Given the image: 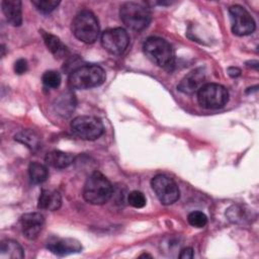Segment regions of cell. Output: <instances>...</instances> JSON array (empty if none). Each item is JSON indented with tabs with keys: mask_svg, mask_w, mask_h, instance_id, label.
I'll return each mask as SVG.
<instances>
[{
	"mask_svg": "<svg viewBox=\"0 0 259 259\" xmlns=\"http://www.w3.org/2000/svg\"><path fill=\"white\" fill-rule=\"evenodd\" d=\"M112 195L110 181L100 172H93L86 180L83 187V197L91 204H104Z\"/></svg>",
	"mask_w": 259,
	"mask_h": 259,
	"instance_id": "6da1fadb",
	"label": "cell"
},
{
	"mask_svg": "<svg viewBox=\"0 0 259 259\" xmlns=\"http://www.w3.org/2000/svg\"><path fill=\"white\" fill-rule=\"evenodd\" d=\"M105 78V72L100 66L85 65L71 72L68 84L71 89H89L100 86Z\"/></svg>",
	"mask_w": 259,
	"mask_h": 259,
	"instance_id": "7a4b0ae2",
	"label": "cell"
},
{
	"mask_svg": "<svg viewBox=\"0 0 259 259\" xmlns=\"http://www.w3.org/2000/svg\"><path fill=\"white\" fill-rule=\"evenodd\" d=\"M143 49L148 59L157 66L168 70L174 66L175 56L173 49L164 38L151 36L146 39Z\"/></svg>",
	"mask_w": 259,
	"mask_h": 259,
	"instance_id": "3957f363",
	"label": "cell"
},
{
	"mask_svg": "<svg viewBox=\"0 0 259 259\" xmlns=\"http://www.w3.org/2000/svg\"><path fill=\"white\" fill-rule=\"evenodd\" d=\"M119 16L125 26L137 31L146 28L151 21L150 9L141 2L123 3L119 10Z\"/></svg>",
	"mask_w": 259,
	"mask_h": 259,
	"instance_id": "277c9868",
	"label": "cell"
},
{
	"mask_svg": "<svg viewBox=\"0 0 259 259\" xmlns=\"http://www.w3.org/2000/svg\"><path fill=\"white\" fill-rule=\"evenodd\" d=\"M72 32L81 41L94 42L99 34V24L96 16L89 10L80 11L72 21Z\"/></svg>",
	"mask_w": 259,
	"mask_h": 259,
	"instance_id": "5b68a950",
	"label": "cell"
},
{
	"mask_svg": "<svg viewBox=\"0 0 259 259\" xmlns=\"http://www.w3.org/2000/svg\"><path fill=\"white\" fill-rule=\"evenodd\" d=\"M197 100L203 108H222L229 100V92L223 85L206 83L197 91Z\"/></svg>",
	"mask_w": 259,
	"mask_h": 259,
	"instance_id": "8992f818",
	"label": "cell"
},
{
	"mask_svg": "<svg viewBox=\"0 0 259 259\" xmlns=\"http://www.w3.org/2000/svg\"><path fill=\"white\" fill-rule=\"evenodd\" d=\"M72 132L79 138L87 141L98 139L104 132L101 120L91 115H80L71 122Z\"/></svg>",
	"mask_w": 259,
	"mask_h": 259,
	"instance_id": "52a82bcc",
	"label": "cell"
},
{
	"mask_svg": "<svg viewBox=\"0 0 259 259\" xmlns=\"http://www.w3.org/2000/svg\"><path fill=\"white\" fill-rule=\"evenodd\" d=\"M151 185L158 199L163 204L169 205L178 200L179 188L172 178L163 174H159L153 177Z\"/></svg>",
	"mask_w": 259,
	"mask_h": 259,
	"instance_id": "ba28073f",
	"label": "cell"
},
{
	"mask_svg": "<svg viewBox=\"0 0 259 259\" xmlns=\"http://www.w3.org/2000/svg\"><path fill=\"white\" fill-rule=\"evenodd\" d=\"M130 44V36L121 27L109 28L101 35L102 47L112 55H121Z\"/></svg>",
	"mask_w": 259,
	"mask_h": 259,
	"instance_id": "9c48e42d",
	"label": "cell"
},
{
	"mask_svg": "<svg viewBox=\"0 0 259 259\" xmlns=\"http://www.w3.org/2000/svg\"><path fill=\"white\" fill-rule=\"evenodd\" d=\"M232 22V30L237 35H248L255 30V21L250 13L240 5H233L229 8Z\"/></svg>",
	"mask_w": 259,
	"mask_h": 259,
	"instance_id": "30bf717a",
	"label": "cell"
},
{
	"mask_svg": "<svg viewBox=\"0 0 259 259\" xmlns=\"http://www.w3.org/2000/svg\"><path fill=\"white\" fill-rule=\"evenodd\" d=\"M44 215L39 212L24 213L20 218V227L22 233L29 240H34L38 236L44 227Z\"/></svg>",
	"mask_w": 259,
	"mask_h": 259,
	"instance_id": "8fae6325",
	"label": "cell"
},
{
	"mask_svg": "<svg viewBox=\"0 0 259 259\" xmlns=\"http://www.w3.org/2000/svg\"><path fill=\"white\" fill-rule=\"evenodd\" d=\"M205 81V72L202 68H197L189 72L178 84L177 89L185 94H192L197 92Z\"/></svg>",
	"mask_w": 259,
	"mask_h": 259,
	"instance_id": "7c38bea8",
	"label": "cell"
},
{
	"mask_svg": "<svg viewBox=\"0 0 259 259\" xmlns=\"http://www.w3.org/2000/svg\"><path fill=\"white\" fill-rule=\"evenodd\" d=\"M48 249L58 256H65L72 253H78L82 250L81 244L75 239H57L48 244Z\"/></svg>",
	"mask_w": 259,
	"mask_h": 259,
	"instance_id": "4fadbf2b",
	"label": "cell"
},
{
	"mask_svg": "<svg viewBox=\"0 0 259 259\" xmlns=\"http://www.w3.org/2000/svg\"><path fill=\"white\" fill-rule=\"evenodd\" d=\"M3 14L13 26H19L22 22V10L21 1L19 0H4L1 3Z\"/></svg>",
	"mask_w": 259,
	"mask_h": 259,
	"instance_id": "5bb4252c",
	"label": "cell"
},
{
	"mask_svg": "<svg viewBox=\"0 0 259 259\" xmlns=\"http://www.w3.org/2000/svg\"><path fill=\"white\" fill-rule=\"evenodd\" d=\"M62 203L61 194L57 190L42 189L37 201V207L46 210H57Z\"/></svg>",
	"mask_w": 259,
	"mask_h": 259,
	"instance_id": "9a60e30c",
	"label": "cell"
},
{
	"mask_svg": "<svg viewBox=\"0 0 259 259\" xmlns=\"http://www.w3.org/2000/svg\"><path fill=\"white\" fill-rule=\"evenodd\" d=\"M74 155L62 151H52L47 154L46 163L54 168L64 169L69 167L74 162Z\"/></svg>",
	"mask_w": 259,
	"mask_h": 259,
	"instance_id": "2e32d148",
	"label": "cell"
},
{
	"mask_svg": "<svg viewBox=\"0 0 259 259\" xmlns=\"http://www.w3.org/2000/svg\"><path fill=\"white\" fill-rule=\"evenodd\" d=\"M41 34L47 48L56 58H64L68 56L69 51L67 47L61 41L58 36L46 31H41Z\"/></svg>",
	"mask_w": 259,
	"mask_h": 259,
	"instance_id": "e0dca14e",
	"label": "cell"
},
{
	"mask_svg": "<svg viewBox=\"0 0 259 259\" xmlns=\"http://www.w3.org/2000/svg\"><path fill=\"white\" fill-rule=\"evenodd\" d=\"M24 257L22 247L13 240H4L0 245L1 259H21Z\"/></svg>",
	"mask_w": 259,
	"mask_h": 259,
	"instance_id": "ac0fdd59",
	"label": "cell"
},
{
	"mask_svg": "<svg viewBox=\"0 0 259 259\" xmlns=\"http://www.w3.org/2000/svg\"><path fill=\"white\" fill-rule=\"evenodd\" d=\"M76 104L75 96L71 92H65L56 100V110L63 116H69Z\"/></svg>",
	"mask_w": 259,
	"mask_h": 259,
	"instance_id": "d6986e66",
	"label": "cell"
},
{
	"mask_svg": "<svg viewBox=\"0 0 259 259\" xmlns=\"http://www.w3.org/2000/svg\"><path fill=\"white\" fill-rule=\"evenodd\" d=\"M28 173L30 180L36 184L45 182L49 177L48 168L44 164H40L38 162H32L29 164Z\"/></svg>",
	"mask_w": 259,
	"mask_h": 259,
	"instance_id": "ffe728a7",
	"label": "cell"
},
{
	"mask_svg": "<svg viewBox=\"0 0 259 259\" xmlns=\"http://www.w3.org/2000/svg\"><path fill=\"white\" fill-rule=\"evenodd\" d=\"M15 141L23 144L30 150H36L39 147V138L38 136L31 131H22L15 135Z\"/></svg>",
	"mask_w": 259,
	"mask_h": 259,
	"instance_id": "44dd1931",
	"label": "cell"
},
{
	"mask_svg": "<svg viewBox=\"0 0 259 259\" xmlns=\"http://www.w3.org/2000/svg\"><path fill=\"white\" fill-rule=\"evenodd\" d=\"M42 83L48 88H58L61 84V75L56 71H47L42 75Z\"/></svg>",
	"mask_w": 259,
	"mask_h": 259,
	"instance_id": "7402d4cb",
	"label": "cell"
},
{
	"mask_svg": "<svg viewBox=\"0 0 259 259\" xmlns=\"http://www.w3.org/2000/svg\"><path fill=\"white\" fill-rule=\"evenodd\" d=\"M31 3L35 6V8L45 14H48L50 12H52L53 10H55L58 5L60 4V1H56V0H33L31 1Z\"/></svg>",
	"mask_w": 259,
	"mask_h": 259,
	"instance_id": "603a6c76",
	"label": "cell"
},
{
	"mask_svg": "<svg viewBox=\"0 0 259 259\" xmlns=\"http://www.w3.org/2000/svg\"><path fill=\"white\" fill-rule=\"evenodd\" d=\"M187 221L194 228H203L207 223V218L202 211L195 210L188 214Z\"/></svg>",
	"mask_w": 259,
	"mask_h": 259,
	"instance_id": "cb8c5ba5",
	"label": "cell"
},
{
	"mask_svg": "<svg viewBox=\"0 0 259 259\" xmlns=\"http://www.w3.org/2000/svg\"><path fill=\"white\" fill-rule=\"evenodd\" d=\"M127 202L130 205H132L133 207L136 208H142L146 205V197L144 195L143 192L138 191V190H134L128 194L127 197Z\"/></svg>",
	"mask_w": 259,
	"mask_h": 259,
	"instance_id": "d4e9b609",
	"label": "cell"
},
{
	"mask_svg": "<svg viewBox=\"0 0 259 259\" xmlns=\"http://www.w3.org/2000/svg\"><path fill=\"white\" fill-rule=\"evenodd\" d=\"M27 71V62L24 59H18L14 64V72L21 75Z\"/></svg>",
	"mask_w": 259,
	"mask_h": 259,
	"instance_id": "484cf974",
	"label": "cell"
},
{
	"mask_svg": "<svg viewBox=\"0 0 259 259\" xmlns=\"http://www.w3.org/2000/svg\"><path fill=\"white\" fill-rule=\"evenodd\" d=\"M193 257V250L191 248H184L181 250L179 254V258L181 259H191Z\"/></svg>",
	"mask_w": 259,
	"mask_h": 259,
	"instance_id": "4316f807",
	"label": "cell"
},
{
	"mask_svg": "<svg viewBox=\"0 0 259 259\" xmlns=\"http://www.w3.org/2000/svg\"><path fill=\"white\" fill-rule=\"evenodd\" d=\"M228 74L231 77H238L241 74V70L239 68H237V67H231V68L228 69Z\"/></svg>",
	"mask_w": 259,
	"mask_h": 259,
	"instance_id": "83f0119b",
	"label": "cell"
},
{
	"mask_svg": "<svg viewBox=\"0 0 259 259\" xmlns=\"http://www.w3.org/2000/svg\"><path fill=\"white\" fill-rule=\"evenodd\" d=\"M141 257H151V256L148 254H143V255H141Z\"/></svg>",
	"mask_w": 259,
	"mask_h": 259,
	"instance_id": "f1b7e54d",
	"label": "cell"
}]
</instances>
